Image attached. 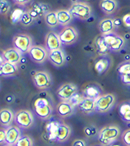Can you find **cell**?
Instances as JSON below:
<instances>
[{
  "mask_svg": "<svg viewBox=\"0 0 130 146\" xmlns=\"http://www.w3.org/2000/svg\"><path fill=\"white\" fill-rule=\"evenodd\" d=\"M102 36L104 38L105 42L108 45L111 51H113V52L120 51L124 46V44H125L124 39L118 34L112 32L107 35H104Z\"/></svg>",
  "mask_w": 130,
  "mask_h": 146,
  "instance_id": "8",
  "label": "cell"
},
{
  "mask_svg": "<svg viewBox=\"0 0 130 146\" xmlns=\"http://www.w3.org/2000/svg\"><path fill=\"white\" fill-rule=\"evenodd\" d=\"M121 139L124 145L130 146V129L124 131L121 135Z\"/></svg>",
  "mask_w": 130,
  "mask_h": 146,
  "instance_id": "35",
  "label": "cell"
},
{
  "mask_svg": "<svg viewBox=\"0 0 130 146\" xmlns=\"http://www.w3.org/2000/svg\"><path fill=\"white\" fill-rule=\"evenodd\" d=\"M34 121L32 112L26 109H21L15 113L14 123L21 129H29L33 126Z\"/></svg>",
  "mask_w": 130,
  "mask_h": 146,
  "instance_id": "5",
  "label": "cell"
},
{
  "mask_svg": "<svg viewBox=\"0 0 130 146\" xmlns=\"http://www.w3.org/2000/svg\"><path fill=\"white\" fill-rule=\"evenodd\" d=\"M33 145L34 142L31 137L29 135H21L14 146H33Z\"/></svg>",
  "mask_w": 130,
  "mask_h": 146,
  "instance_id": "32",
  "label": "cell"
},
{
  "mask_svg": "<svg viewBox=\"0 0 130 146\" xmlns=\"http://www.w3.org/2000/svg\"><path fill=\"white\" fill-rule=\"evenodd\" d=\"M32 80L35 87L39 90H47L52 86V76L45 71H39L34 73Z\"/></svg>",
  "mask_w": 130,
  "mask_h": 146,
  "instance_id": "7",
  "label": "cell"
},
{
  "mask_svg": "<svg viewBox=\"0 0 130 146\" xmlns=\"http://www.w3.org/2000/svg\"><path fill=\"white\" fill-rule=\"evenodd\" d=\"M13 45L22 54L28 53L33 46L32 37L27 34H16L13 37Z\"/></svg>",
  "mask_w": 130,
  "mask_h": 146,
  "instance_id": "4",
  "label": "cell"
},
{
  "mask_svg": "<svg viewBox=\"0 0 130 146\" xmlns=\"http://www.w3.org/2000/svg\"><path fill=\"white\" fill-rule=\"evenodd\" d=\"M3 2V0H0V5H1V3Z\"/></svg>",
  "mask_w": 130,
  "mask_h": 146,
  "instance_id": "46",
  "label": "cell"
},
{
  "mask_svg": "<svg viewBox=\"0 0 130 146\" xmlns=\"http://www.w3.org/2000/svg\"><path fill=\"white\" fill-rule=\"evenodd\" d=\"M13 2L19 6H26L31 2V0H13Z\"/></svg>",
  "mask_w": 130,
  "mask_h": 146,
  "instance_id": "41",
  "label": "cell"
},
{
  "mask_svg": "<svg viewBox=\"0 0 130 146\" xmlns=\"http://www.w3.org/2000/svg\"><path fill=\"white\" fill-rule=\"evenodd\" d=\"M94 42H95V45H96V48H97V52L99 54V56L107 55L109 53V52L111 51L108 45L105 42L104 38H103L102 35L97 36L95 40H94Z\"/></svg>",
  "mask_w": 130,
  "mask_h": 146,
  "instance_id": "26",
  "label": "cell"
},
{
  "mask_svg": "<svg viewBox=\"0 0 130 146\" xmlns=\"http://www.w3.org/2000/svg\"><path fill=\"white\" fill-rule=\"evenodd\" d=\"M98 140L102 146H110L120 135V129L117 125H109L102 127L98 132Z\"/></svg>",
  "mask_w": 130,
  "mask_h": 146,
  "instance_id": "1",
  "label": "cell"
},
{
  "mask_svg": "<svg viewBox=\"0 0 130 146\" xmlns=\"http://www.w3.org/2000/svg\"><path fill=\"white\" fill-rule=\"evenodd\" d=\"M71 135V126L65 123H59L55 139L59 143H63L70 138Z\"/></svg>",
  "mask_w": 130,
  "mask_h": 146,
  "instance_id": "21",
  "label": "cell"
},
{
  "mask_svg": "<svg viewBox=\"0 0 130 146\" xmlns=\"http://www.w3.org/2000/svg\"><path fill=\"white\" fill-rule=\"evenodd\" d=\"M34 20L31 17V16L29 14V13L27 11H25L22 17H21V18H20V23L24 27H29L34 22Z\"/></svg>",
  "mask_w": 130,
  "mask_h": 146,
  "instance_id": "33",
  "label": "cell"
},
{
  "mask_svg": "<svg viewBox=\"0 0 130 146\" xmlns=\"http://www.w3.org/2000/svg\"><path fill=\"white\" fill-rule=\"evenodd\" d=\"M59 25L62 27H68L73 20V17L68 9H60L57 11Z\"/></svg>",
  "mask_w": 130,
  "mask_h": 146,
  "instance_id": "25",
  "label": "cell"
},
{
  "mask_svg": "<svg viewBox=\"0 0 130 146\" xmlns=\"http://www.w3.org/2000/svg\"><path fill=\"white\" fill-rule=\"evenodd\" d=\"M61 44L58 34L55 31H49L47 33L45 36V48L48 52L60 49Z\"/></svg>",
  "mask_w": 130,
  "mask_h": 146,
  "instance_id": "12",
  "label": "cell"
},
{
  "mask_svg": "<svg viewBox=\"0 0 130 146\" xmlns=\"http://www.w3.org/2000/svg\"><path fill=\"white\" fill-rule=\"evenodd\" d=\"M2 54L5 62L13 63V64H16V65L20 62V60L22 58V55H23L19 50H17L15 48H7L4 51H3Z\"/></svg>",
  "mask_w": 130,
  "mask_h": 146,
  "instance_id": "13",
  "label": "cell"
},
{
  "mask_svg": "<svg viewBox=\"0 0 130 146\" xmlns=\"http://www.w3.org/2000/svg\"><path fill=\"white\" fill-rule=\"evenodd\" d=\"M30 8L39 15V17H43V16L44 17L46 14L50 12L49 6L44 3H34L31 5Z\"/></svg>",
  "mask_w": 130,
  "mask_h": 146,
  "instance_id": "28",
  "label": "cell"
},
{
  "mask_svg": "<svg viewBox=\"0 0 130 146\" xmlns=\"http://www.w3.org/2000/svg\"><path fill=\"white\" fill-rule=\"evenodd\" d=\"M6 143V129L0 128V145H5Z\"/></svg>",
  "mask_w": 130,
  "mask_h": 146,
  "instance_id": "38",
  "label": "cell"
},
{
  "mask_svg": "<svg viewBox=\"0 0 130 146\" xmlns=\"http://www.w3.org/2000/svg\"><path fill=\"white\" fill-rule=\"evenodd\" d=\"M28 54L30 59L38 64L44 63L48 58V51L45 47L40 45H33L30 48Z\"/></svg>",
  "mask_w": 130,
  "mask_h": 146,
  "instance_id": "11",
  "label": "cell"
},
{
  "mask_svg": "<svg viewBox=\"0 0 130 146\" xmlns=\"http://www.w3.org/2000/svg\"><path fill=\"white\" fill-rule=\"evenodd\" d=\"M21 136V131L17 126H12L6 128V143L5 145H15Z\"/></svg>",
  "mask_w": 130,
  "mask_h": 146,
  "instance_id": "14",
  "label": "cell"
},
{
  "mask_svg": "<svg viewBox=\"0 0 130 146\" xmlns=\"http://www.w3.org/2000/svg\"><path fill=\"white\" fill-rule=\"evenodd\" d=\"M5 62V61H4V59H3V54L1 53L0 54V66H2L3 63Z\"/></svg>",
  "mask_w": 130,
  "mask_h": 146,
  "instance_id": "43",
  "label": "cell"
},
{
  "mask_svg": "<svg viewBox=\"0 0 130 146\" xmlns=\"http://www.w3.org/2000/svg\"><path fill=\"white\" fill-rule=\"evenodd\" d=\"M77 108L85 114H92L96 112V100L83 97Z\"/></svg>",
  "mask_w": 130,
  "mask_h": 146,
  "instance_id": "20",
  "label": "cell"
},
{
  "mask_svg": "<svg viewBox=\"0 0 130 146\" xmlns=\"http://www.w3.org/2000/svg\"><path fill=\"white\" fill-rule=\"evenodd\" d=\"M71 1L73 3H77V2H79V0H71Z\"/></svg>",
  "mask_w": 130,
  "mask_h": 146,
  "instance_id": "44",
  "label": "cell"
},
{
  "mask_svg": "<svg viewBox=\"0 0 130 146\" xmlns=\"http://www.w3.org/2000/svg\"><path fill=\"white\" fill-rule=\"evenodd\" d=\"M10 10V4L7 0H3L0 5V13L7 14Z\"/></svg>",
  "mask_w": 130,
  "mask_h": 146,
  "instance_id": "36",
  "label": "cell"
},
{
  "mask_svg": "<svg viewBox=\"0 0 130 146\" xmlns=\"http://www.w3.org/2000/svg\"><path fill=\"white\" fill-rule=\"evenodd\" d=\"M15 118V113L10 108H3L0 110V125L3 127H9L13 125Z\"/></svg>",
  "mask_w": 130,
  "mask_h": 146,
  "instance_id": "19",
  "label": "cell"
},
{
  "mask_svg": "<svg viewBox=\"0 0 130 146\" xmlns=\"http://www.w3.org/2000/svg\"><path fill=\"white\" fill-rule=\"evenodd\" d=\"M111 146H119V145H111Z\"/></svg>",
  "mask_w": 130,
  "mask_h": 146,
  "instance_id": "47",
  "label": "cell"
},
{
  "mask_svg": "<svg viewBox=\"0 0 130 146\" xmlns=\"http://www.w3.org/2000/svg\"><path fill=\"white\" fill-rule=\"evenodd\" d=\"M34 110L40 119L48 120L52 116L53 107L48 99L39 98L34 101Z\"/></svg>",
  "mask_w": 130,
  "mask_h": 146,
  "instance_id": "2",
  "label": "cell"
},
{
  "mask_svg": "<svg viewBox=\"0 0 130 146\" xmlns=\"http://www.w3.org/2000/svg\"><path fill=\"white\" fill-rule=\"evenodd\" d=\"M68 10L73 17L78 18L79 20L85 21L91 17L92 7L84 2L79 1L77 3H72Z\"/></svg>",
  "mask_w": 130,
  "mask_h": 146,
  "instance_id": "3",
  "label": "cell"
},
{
  "mask_svg": "<svg viewBox=\"0 0 130 146\" xmlns=\"http://www.w3.org/2000/svg\"><path fill=\"white\" fill-rule=\"evenodd\" d=\"M44 21H45V23L47 24V26H48L51 28L57 27L59 25L57 12L50 11L49 13H48L44 16Z\"/></svg>",
  "mask_w": 130,
  "mask_h": 146,
  "instance_id": "29",
  "label": "cell"
},
{
  "mask_svg": "<svg viewBox=\"0 0 130 146\" xmlns=\"http://www.w3.org/2000/svg\"><path fill=\"white\" fill-rule=\"evenodd\" d=\"M48 59L50 61V62L53 66H57V67H61L65 63L66 58H65L64 51L61 48H60V49L48 52Z\"/></svg>",
  "mask_w": 130,
  "mask_h": 146,
  "instance_id": "15",
  "label": "cell"
},
{
  "mask_svg": "<svg viewBox=\"0 0 130 146\" xmlns=\"http://www.w3.org/2000/svg\"><path fill=\"white\" fill-rule=\"evenodd\" d=\"M122 22L124 23V25L128 28H130V13L124 15L122 18Z\"/></svg>",
  "mask_w": 130,
  "mask_h": 146,
  "instance_id": "39",
  "label": "cell"
},
{
  "mask_svg": "<svg viewBox=\"0 0 130 146\" xmlns=\"http://www.w3.org/2000/svg\"><path fill=\"white\" fill-rule=\"evenodd\" d=\"M18 72V66L16 64H13L5 62L0 66V76L9 77L14 76Z\"/></svg>",
  "mask_w": 130,
  "mask_h": 146,
  "instance_id": "24",
  "label": "cell"
},
{
  "mask_svg": "<svg viewBox=\"0 0 130 146\" xmlns=\"http://www.w3.org/2000/svg\"><path fill=\"white\" fill-rule=\"evenodd\" d=\"M117 72L122 76L130 73V60H125L117 66Z\"/></svg>",
  "mask_w": 130,
  "mask_h": 146,
  "instance_id": "30",
  "label": "cell"
},
{
  "mask_svg": "<svg viewBox=\"0 0 130 146\" xmlns=\"http://www.w3.org/2000/svg\"><path fill=\"white\" fill-rule=\"evenodd\" d=\"M98 29L102 34V35L114 32V30L115 29V24H114V19L106 17L101 20L98 23Z\"/></svg>",
  "mask_w": 130,
  "mask_h": 146,
  "instance_id": "22",
  "label": "cell"
},
{
  "mask_svg": "<svg viewBox=\"0 0 130 146\" xmlns=\"http://www.w3.org/2000/svg\"><path fill=\"white\" fill-rule=\"evenodd\" d=\"M114 24H115V28L119 26H120V24H121V22H120V20L119 19H114Z\"/></svg>",
  "mask_w": 130,
  "mask_h": 146,
  "instance_id": "42",
  "label": "cell"
},
{
  "mask_svg": "<svg viewBox=\"0 0 130 146\" xmlns=\"http://www.w3.org/2000/svg\"><path fill=\"white\" fill-rule=\"evenodd\" d=\"M72 146H86V143L84 139H76L73 141Z\"/></svg>",
  "mask_w": 130,
  "mask_h": 146,
  "instance_id": "40",
  "label": "cell"
},
{
  "mask_svg": "<svg viewBox=\"0 0 130 146\" xmlns=\"http://www.w3.org/2000/svg\"><path fill=\"white\" fill-rule=\"evenodd\" d=\"M99 146H102V145H99Z\"/></svg>",
  "mask_w": 130,
  "mask_h": 146,
  "instance_id": "48",
  "label": "cell"
},
{
  "mask_svg": "<svg viewBox=\"0 0 130 146\" xmlns=\"http://www.w3.org/2000/svg\"><path fill=\"white\" fill-rule=\"evenodd\" d=\"M3 146H13V145H4Z\"/></svg>",
  "mask_w": 130,
  "mask_h": 146,
  "instance_id": "45",
  "label": "cell"
},
{
  "mask_svg": "<svg viewBox=\"0 0 130 146\" xmlns=\"http://www.w3.org/2000/svg\"><path fill=\"white\" fill-rule=\"evenodd\" d=\"M111 65V60L110 58H108L106 55L100 56L98 59L95 61L94 68L99 75H103L109 70Z\"/></svg>",
  "mask_w": 130,
  "mask_h": 146,
  "instance_id": "17",
  "label": "cell"
},
{
  "mask_svg": "<svg viewBox=\"0 0 130 146\" xmlns=\"http://www.w3.org/2000/svg\"><path fill=\"white\" fill-rule=\"evenodd\" d=\"M116 101L115 94L111 93L103 94L96 100V112L106 113L112 109Z\"/></svg>",
  "mask_w": 130,
  "mask_h": 146,
  "instance_id": "6",
  "label": "cell"
},
{
  "mask_svg": "<svg viewBox=\"0 0 130 146\" xmlns=\"http://www.w3.org/2000/svg\"><path fill=\"white\" fill-rule=\"evenodd\" d=\"M102 90L99 86L96 84H89L83 90V96L93 100H97L102 95Z\"/></svg>",
  "mask_w": 130,
  "mask_h": 146,
  "instance_id": "18",
  "label": "cell"
},
{
  "mask_svg": "<svg viewBox=\"0 0 130 146\" xmlns=\"http://www.w3.org/2000/svg\"><path fill=\"white\" fill-rule=\"evenodd\" d=\"M75 107L73 106L69 101H61L56 107L57 113L61 117H68L75 113Z\"/></svg>",
  "mask_w": 130,
  "mask_h": 146,
  "instance_id": "16",
  "label": "cell"
},
{
  "mask_svg": "<svg viewBox=\"0 0 130 146\" xmlns=\"http://www.w3.org/2000/svg\"><path fill=\"white\" fill-rule=\"evenodd\" d=\"M58 35L61 44L65 45H70L75 43L79 38L78 31L73 27H65Z\"/></svg>",
  "mask_w": 130,
  "mask_h": 146,
  "instance_id": "9",
  "label": "cell"
},
{
  "mask_svg": "<svg viewBox=\"0 0 130 146\" xmlns=\"http://www.w3.org/2000/svg\"><path fill=\"white\" fill-rule=\"evenodd\" d=\"M120 79L124 85L130 86V73L120 76Z\"/></svg>",
  "mask_w": 130,
  "mask_h": 146,
  "instance_id": "37",
  "label": "cell"
},
{
  "mask_svg": "<svg viewBox=\"0 0 130 146\" xmlns=\"http://www.w3.org/2000/svg\"><path fill=\"white\" fill-rule=\"evenodd\" d=\"M101 10L107 15L113 14L117 9V0H101L99 3Z\"/></svg>",
  "mask_w": 130,
  "mask_h": 146,
  "instance_id": "23",
  "label": "cell"
},
{
  "mask_svg": "<svg viewBox=\"0 0 130 146\" xmlns=\"http://www.w3.org/2000/svg\"><path fill=\"white\" fill-rule=\"evenodd\" d=\"M24 10L22 9H20V8H16V9H14L12 13H11V21L13 25L16 24V23H20V18L22 17V15L24 13Z\"/></svg>",
  "mask_w": 130,
  "mask_h": 146,
  "instance_id": "31",
  "label": "cell"
},
{
  "mask_svg": "<svg viewBox=\"0 0 130 146\" xmlns=\"http://www.w3.org/2000/svg\"><path fill=\"white\" fill-rule=\"evenodd\" d=\"M84 132L88 137H92V136H94L97 134V129H96L95 126H88L84 128Z\"/></svg>",
  "mask_w": 130,
  "mask_h": 146,
  "instance_id": "34",
  "label": "cell"
},
{
  "mask_svg": "<svg viewBox=\"0 0 130 146\" xmlns=\"http://www.w3.org/2000/svg\"><path fill=\"white\" fill-rule=\"evenodd\" d=\"M79 89L77 86L72 83H65L59 87L57 95L61 101H69L74 95L78 93Z\"/></svg>",
  "mask_w": 130,
  "mask_h": 146,
  "instance_id": "10",
  "label": "cell"
},
{
  "mask_svg": "<svg viewBox=\"0 0 130 146\" xmlns=\"http://www.w3.org/2000/svg\"><path fill=\"white\" fill-rule=\"evenodd\" d=\"M119 113L125 122L130 123V100L125 101L120 104L119 108Z\"/></svg>",
  "mask_w": 130,
  "mask_h": 146,
  "instance_id": "27",
  "label": "cell"
}]
</instances>
